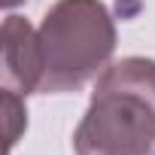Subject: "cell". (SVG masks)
I'll return each instance as SVG.
<instances>
[{
    "instance_id": "obj_2",
    "label": "cell",
    "mask_w": 155,
    "mask_h": 155,
    "mask_svg": "<svg viewBox=\"0 0 155 155\" xmlns=\"http://www.w3.org/2000/svg\"><path fill=\"white\" fill-rule=\"evenodd\" d=\"M43 94L79 91L116 52V25L101 0H58L40 25Z\"/></svg>"
},
{
    "instance_id": "obj_5",
    "label": "cell",
    "mask_w": 155,
    "mask_h": 155,
    "mask_svg": "<svg viewBox=\"0 0 155 155\" xmlns=\"http://www.w3.org/2000/svg\"><path fill=\"white\" fill-rule=\"evenodd\" d=\"M15 3H21V0H3V6H6V9H12Z\"/></svg>"
},
{
    "instance_id": "obj_1",
    "label": "cell",
    "mask_w": 155,
    "mask_h": 155,
    "mask_svg": "<svg viewBox=\"0 0 155 155\" xmlns=\"http://www.w3.org/2000/svg\"><path fill=\"white\" fill-rule=\"evenodd\" d=\"M73 149L76 155H149L155 149L152 58H122L104 70Z\"/></svg>"
},
{
    "instance_id": "obj_3",
    "label": "cell",
    "mask_w": 155,
    "mask_h": 155,
    "mask_svg": "<svg viewBox=\"0 0 155 155\" xmlns=\"http://www.w3.org/2000/svg\"><path fill=\"white\" fill-rule=\"evenodd\" d=\"M43 82V49L40 34L21 15L3 21V88L28 97Z\"/></svg>"
},
{
    "instance_id": "obj_4",
    "label": "cell",
    "mask_w": 155,
    "mask_h": 155,
    "mask_svg": "<svg viewBox=\"0 0 155 155\" xmlns=\"http://www.w3.org/2000/svg\"><path fill=\"white\" fill-rule=\"evenodd\" d=\"M3 119H6V152L15 146L18 134L25 131L28 119H25V97L3 88Z\"/></svg>"
}]
</instances>
